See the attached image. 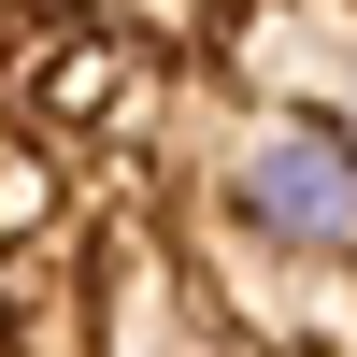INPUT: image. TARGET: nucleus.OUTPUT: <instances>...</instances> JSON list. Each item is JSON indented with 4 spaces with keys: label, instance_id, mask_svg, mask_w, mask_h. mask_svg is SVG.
<instances>
[{
    "label": "nucleus",
    "instance_id": "obj_1",
    "mask_svg": "<svg viewBox=\"0 0 357 357\" xmlns=\"http://www.w3.org/2000/svg\"><path fill=\"white\" fill-rule=\"evenodd\" d=\"M0 100L357 215V0H0Z\"/></svg>",
    "mask_w": 357,
    "mask_h": 357
}]
</instances>
